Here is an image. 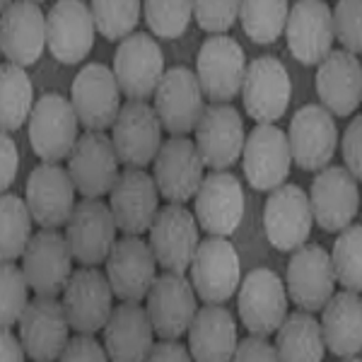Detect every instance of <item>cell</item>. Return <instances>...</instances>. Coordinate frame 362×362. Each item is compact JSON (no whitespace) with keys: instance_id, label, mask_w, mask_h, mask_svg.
<instances>
[{"instance_id":"6da1fadb","label":"cell","mask_w":362,"mask_h":362,"mask_svg":"<svg viewBox=\"0 0 362 362\" xmlns=\"http://www.w3.org/2000/svg\"><path fill=\"white\" fill-rule=\"evenodd\" d=\"M80 119L73 109V102L58 92H44L37 99L29 116V143L32 150L49 165L73 155L78 145Z\"/></svg>"},{"instance_id":"7a4b0ae2","label":"cell","mask_w":362,"mask_h":362,"mask_svg":"<svg viewBox=\"0 0 362 362\" xmlns=\"http://www.w3.org/2000/svg\"><path fill=\"white\" fill-rule=\"evenodd\" d=\"M237 309L242 324L254 336L278 334L283 321L288 319V295L285 285L271 268H254L239 285Z\"/></svg>"},{"instance_id":"3957f363","label":"cell","mask_w":362,"mask_h":362,"mask_svg":"<svg viewBox=\"0 0 362 362\" xmlns=\"http://www.w3.org/2000/svg\"><path fill=\"white\" fill-rule=\"evenodd\" d=\"M247 75V58L235 39L227 34L208 37L196 58V78L203 95L215 104H227L242 92Z\"/></svg>"},{"instance_id":"277c9868","label":"cell","mask_w":362,"mask_h":362,"mask_svg":"<svg viewBox=\"0 0 362 362\" xmlns=\"http://www.w3.org/2000/svg\"><path fill=\"white\" fill-rule=\"evenodd\" d=\"M114 75L128 102L155 95L165 78V56L150 34H131L114 54Z\"/></svg>"},{"instance_id":"5b68a950","label":"cell","mask_w":362,"mask_h":362,"mask_svg":"<svg viewBox=\"0 0 362 362\" xmlns=\"http://www.w3.org/2000/svg\"><path fill=\"white\" fill-rule=\"evenodd\" d=\"M70 102L87 131L102 133L104 128L114 126L121 114V87L114 70L104 63L85 66L73 80Z\"/></svg>"},{"instance_id":"8992f818","label":"cell","mask_w":362,"mask_h":362,"mask_svg":"<svg viewBox=\"0 0 362 362\" xmlns=\"http://www.w3.org/2000/svg\"><path fill=\"white\" fill-rule=\"evenodd\" d=\"M150 247H153L157 266L165 268V273L184 276L201 247L196 218L179 203H167L165 208H160L150 227Z\"/></svg>"},{"instance_id":"52a82bcc","label":"cell","mask_w":362,"mask_h":362,"mask_svg":"<svg viewBox=\"0 0 362 362\" xmlns=\"http://www.w3.org/2000/svg\"><path fill=\"white\" fill-rule=\"evenodd\" d=\"M155 112L172 138H186L196 131L203 112V87L196 73L184 66L169 68L155 92Z\"/></svg>"},{"instance_id":"ba28073f","label":"cell","mask_w":362,"mask_h":362,"mask_svg":"<svg viewBox=\"0 0 362 362\" xmlns=\"http://www.w3.org/2000/svg\"><path fill=\"white\" fill-rule=\"evenodd\" d=\"M314 213L309 196L297 184H283L271 191L264 206L266 239L278 251H297L305 247L312 232Z\"/></svg>"},{"instance_id":"9c48e42d","label":"cell","mask_w":362,"mask_h":362,"mask_svg":"<svg viewBox=\"0 0 362 362\" xmlns=\"http://www.w3.org/2000/svg\"><path fill=\"white\" fill-rule=\"evenodd\" d=\"M112 285L109 278L95 266H85L70 276L63 290V309L70 321V329L83 336H95L107 326L112 317Z\"/></svg>"},{"instance_id":"30bf717a","label":"cell","mask_w":362,"mask_h":362,"mask_svg":"<svg viewBox=\"0 0 362 362\" xmlns=\"http://www.w3.org/2000/svg\"><path fill=\"white\" fill-rule=\"evenodd\" d=\"M116 220L112 208L99 198H85L75 206L66 225L70 254L83 266H99L116 244Z\"/></svg>"},{"instance_id":"8fae6325","label":"cell","mask_w":362,"mask_h":362,"mask_svg":"<svg viewBox=\"0 0 362 362\" xmlns=\"http://www.w3.org/2000/svg\"><path fill=\"white\" fill-rule=\"evenodd\" d=\"M244 174L251 189L276 191L285 184L293 165L288 133L273 124H259L244 143Z\"/></svg>"},{"instance_id":"7c38bea8","label":"cell","mask_w":362,"mask_h":362,"mask_svg":"<svg viewBox=\"0 0 362 362\" xmlns=\"http://www.w3.org/2000/svg\"><path fill=\"white\" fill-rule=\"evenodd\" d=\"M288 143L295 165L305 172H321L336 155L338 128L334 116L321 104L297 109L288 128Z\"/></svg>"},{"instance_id":"4fadbf2b","label":"cell","mask_w":362,"mask_h":362,"mask_svg":"<svg viewBox=\"0 0 362 362\" xmlns=\"http://www.w3.org/2000/svg\"><path fill=\"white\" fill-rule=\"evenodd\" d=\"M112 143L119 162L128 169H143L162 148V124L155 107L145 102H126L112 126Z\"/></svg>"},{"instance_id":"5bb4252c","label":"cell","mask_w":362,"mask_h":362,"mask_svg":"<svg viewBox=\"0 0 362 362\" xmlns=\"http://www.w3.org/2000/svg\"><path fill=\"white\" fill-rule=\"evenodd\" d=\"M290 300L300 312H317L329 305L336 288V271L331 254L319 244H305L293 254L285 273Z\"/></svg>"},{"instance_id":"9a60e30c","label":"cell","mask_w":362,"mask_h":362,"mask_svg":"<svg viewBox=\"0 0 362 362\" xmlns=\"http://www.w3.org/2000/svg\"><path fill=\"white\" fill-rule=\"evenodd\" d=\"M242 268L235 247L225 237H210L201 242L194 264H191V285L206 305H223L237 293Z\"/></svg>"},{"instance_id":"2e32d148","label":"cell","mask_w":362,"mask_h":362,"mask_svg":"<svg viewBox=\"0 0 362 362\" xmlns=\"http://www.w3.org/2000/svg\"><path fill=\"white\" fill-rule=\"evenodd\" d=\"M109 208L124 237L150 232L160 213V191L155 179L143 169H124L109 194Z\"/></svg>"},{"instance_id":"e0dca14e","label":"cell","mask_w":362,"mask_h":362,"mask_svg":"<svg viewBox=\"0 0 362 362\" xmlns=\"http://www.w3.org/2000/svg\"><path fill=\"white\" fill-rule=\"evenodd\" d=\"M22 271L37 297H56L73 276V254L58 230H42L32 237L22 256Z\"/></svg>"},{"instance_id":"ac0fdd59","label":"cell","mask_w":362,"mask_h":362,"mask_svg":"<svg viewBox=\"0 0 362 362\" xmlns=\"http://www.w3.org/2000/svg\"><path fill=\"white\" fill-rule=\"evenodd\" d=\"M75 191L78 189L68 169L49 165V162L34 167L25 186L27 206L34 223H39L44 230H58L68 225L70 215L78 206Z\"/></svg>"},{"instance_id":"d6986e66","label":"cell","mask_w":362,"mask_h":362,"mask_svg":"<svg viewBox=\"0 0 362 362\" xmlns=\"http://www.w3.org/2000/svg\"><path fill=\"white\" fill-rule=\"evenodd\" d=\"M198 314L196 290L179 273H162L148 293V317L162 341H177Z\"/></svg>"},{"instance_id":"ffe728a7","label":"cell","mask_w":362,"mask_h":362,"mask_svg":"<svg viewBox=\"0 0 362 362\" xmlns=\"http://www.w3.org/2000/svg\"><path fill=\"white\" fill-rule=\"evenodd\" d=\"M288 70L276 56H259L247 66L242 85L244 109L259 124H273L285 114L290 104Z\"/></svg>"},{"instance_id":"44dd1931","label":"cell","mask_w":362,"mask_h":362,"mask_svg":"<svg viewBox=\"0 0 362 362\" xmlns=\"http://www.w3.org/2000/svg\"><path fill=\"white\" fill-rule=\"evenodd\" d=\"M288 49L305 66H319L336 39L334 10L321 0H300L290 8L285 25Z\"/></svg>"},{"instance_id":"7402d4cb","label":"cell","mask_w":362,"mask_h":362,"mask_svg":"<svg viewBox=\"0 0 362 362\" xmlns=\"http://www.w3.org/2000/svg\"><path fill=\"white\" fill-rule=\"evenodd\" d=\"M119 165L112 138L99 131H87L85 136H80L73 155L68 157V172L75 181V189L85 198L112 194L121 174Z\"/></svg>"},{"instance_id":"603a6c76","label":"cell","mask_w":362,"mask_h":362,"mask_svg":"<svg viewBox=\"0 0 362 362\" xmlns=\"http://www.w3.org/2000/svg\"><path fill=\"white\" fill-rule=\"evenodd\" d=\"M70 321L63 302L56 297H37L29 302L25 317L20 321V341L27 350V358L34 362H56L68 348Z\"/></svg>"},{"instance_id":"cb8c5ba5","label":"cell","mask_w":362,"mask_h":362,"mask_svg":"<svg viewBox=\"0 0 362 362\" xmlns=\"http://www.w3.org/2000/svg\"><path fill=\"white\" fill-rule=\"evenodd\" d=\"M314 220L324 232H343L360 208L358 179L346 167H326L317 174L309 191Z\"/></svg>"},{"instance_id":"d4e9b609","label":"cell","mask_w":362,"mask_h":362,"mask_svg":"<svg viewBox=\"0 0 362 362\" xmlns=\"http://www.w3.org/2000/svg\"><path fill=\"white\" fill-rule=\"evenodd\" d=\"M203 160L189 138H169L155 157V184L167 203H186L203 184Z\"/></svg>"},{"instance_id":"484cf974","label":"cell","mask_w":362,"mask_h":362,"mask_svg":"<svg viewBox=\"0 0 362 362\" xmlns=\"http://www.w3.org/2000/svg\"><path fill=\"white\" fill-rule=\"evenodd\" d=\"M107 278L121 302H140L157 280L153 247L140 237H124L114 244L107 259Z\"/></svg>"},{"instance_id":"4316f807","label":"cell","mask_w":362,"mask_h":362,"mask_svg":"<svg viewBox=\"0 0 362 362\" xmlns=\"http://www.w3.org/2000/svg\"><path fill=\"white\" fill-rule=\"evenodd\" d=\"M244 121L230 104H210L196 126V148L203 165L227 169L244 153Z\"/></svg>"},{"instance_id":"83f0119b","label":"cell","mask_w":362,"mask_h":362,"mask_svg":"<svg viewBox=\"0 0 362 362\" xmlns=\"http://www.w3.org/2000/svg\"><path fill=\"white\" fill-rule=\"evenodd\" d=\"M49 49L56 61L80 63L95 46L97 25L92 8L83 0H61L46 15Z\"/></svg>"},{"instance_id":"f1b7e54d","label":"cell","mask_w":362,"mask_h":362,"mask_svg":"<svg viewBox=\"0 0 362 362\" xmlns=\"http://www.w3.org/2000/svg\"><path fill=\"white\" fill-rule=\"evenodd\" d=\"M198 225L213 237H230L244 218V189L230 172H213L196 194Z\"/></svg>"},{"instance_id":"f546056e","label":"cell","mask_w":362,"mask_h":362,"mask_svg":"<svg viewBox=\"0 0 362 362\" xmlns=\"http://www.w3.org/2000/svg\"><path fill=\"white\" fill-rule=\"evenodd\" d=\"M46 44V15L37 3L20 0L5 8L0 20V49L13 66H34L42 58Z\"/></svg>"},{"instance_id":"4dcf8cb0","label":"cell","mask_w":362,"mask_h":362,"mask_svg":"<svg viewBox=\"0 0 362 362\" xmlns=\"http://www.w3.org/2000/svg\"><path fill=\"white\" fill-rule=\"evenodd\" d=\"M321 107L334 116H350L362 102V63L348 51H331L317 70Z\"/></svg>"},{"instance_id":"1f68e13d","label":"cell","mask_w":362,"mask_h":362,"mask_svg":"<svg viewBox=\"0 0 362 362\" xmlns=\"http://www.w3.org/2000/svg\"><path fill=\"white\" fill-rule=\"evenodd\" d=\"M153 321L138 302L114 307L104 326V348L112 362H145L155 348Z\"/></svg>"},{"instance_id":"d6a6232c","label":"cell","mask_w":362,"mask_h":362,"mask_svg":"<svg viewBox=\"0 0 362 362\" xmlns=\"http://www.w3.org/2000/svg\"><path fill=\"white\" fill-rule=\"evenodd\" d=\"M235 317L220 305L198 309L189 329V353L194 362H232L237 353Z\"/></svg>"},{"instance_id":"836d02e7","label":"cell","mask_w":362,"mask_h":362,"mask_svg":"<svg viewBox=\"0 0 362 362\" xmlns=\"http://www.w3.org/2000/svg\"><path fill=\"white\" fill-rule=\"evenodd\" d=\"M321 334L326 348L338 358H350L362 350V297L358 293H336L321 314Z\"/></svg>"},{"instance_id":"e575fe53","label":"cell","mask_w":362,"mask_h":362,"mask_svg":"<svg viewBox=\"0 0 362 362\" xmlns=\"http://www.w3.org/2000/svg\"><path fill=\"white\" fill-rule=\"evenodd\" d=\"M324 334L321 324L309 312L288 314L276 334L280 362H321L324 360Z\"/></svg>"},{"instance_id":"d590c367","label":"cell","mask_w":362,"mask_h":362,"mask_svg":"<svg viewBox=\"0 0 362 362\" xmlns=\"http://www.w3.org/2000/svg\"><path fill=\"white\" fill-rule=\"evenodd\" d=\"M0 124L3 133L17 131L25 126V121L32 116L34 109V90L32 80L25 73V68L5 63L0 68Z\"/></svg>"},{"instance_id":"8d00e7d4","label":"cell","mask_w":362,"mask_h":362,"mask_svg":"<svg viewBox=\"0 0 362 362\" xmlns=\"http://www.w3.org/2000/svg\"><path fill=\"white\" fill-rule=\"evenodd\" d=\"M32 213L27 201L20 196L5 194L0 201V256L3 264H13L15 259L25 256V251L32 242Z\"/></svg>"},{"instance_id":"74e56055","label":"cell","mask_w":362,"mask_h":362,"mask_svg":"<svg viewBox=\"0 0 362 362\" xmlns=\"http://www.w3.org/2000/svg\"><path fill=\"white\" fill-rule=\"evenodd\" d=\"M290 5L283 0H247L239 3V20L256 44H273L288 25Z\"/></svg>"},{"instance_id":"f35d334b","label":"cell","mask_w":362,"mask_h":362,"mask_svg":"<svg viewBox=\"0 0 362 362\" xmlns=\"http://www.w3.org/2000/svg\"><path fill=\"white\" fill-rule=\"evenodd\" d=\"M336 280L350 293H362V225H350L338 235L331 251Z\"/></svg>"},{"instance_id":"ab89813d","label":"cell","mask_w":362,"mask_h":362,"mask_svg":"<svg viewBox=\"0 0 362 362\" xmlns=\"http://www.w3.org/2000/svg\"><path fill=\"white\" fill-rule=\"evenodd\" d=\"M143 5L136 0H95L92 3V17H95L97 32L109 42H124L131 37L140 20Z\"/></svg>"},{"instance_id":"60d3db41","label":"cell","mask_w":362,"mask_h":362,"mask_svg":"<svg viewBox=\"0 0 362 362\" xmlns=\"http://www.w3.org/2000/svg\"><path fill=\"white\" fill-rule=\"evenodd\" d=\"M29 307V283L20 266L3 264L0 271V321L3 329L20 324Z\"/></svg>"},{"instance_id":"b9f144b4","label":"cell","mask_w":362,"mask_h":362,"mask_svg":"<svg viewBox=\"0 0 362 362\" xmlns=\"http://www.w3.org/2000/svg\"><path fill=\"white\" fill-rule=\"evenodd\" d=\"M143 13L153 34L162 39H179L194 17V3L148 0V3H143Z\"/></svg>"},{"instance_id":"7bdbcfd3","label":"cell","mask_w":362,"mask_h":362,"mask_svg":"<svg viewBox=\"0 0 362 362\" xmlns=\"http://www.w3.org/2000/svg\"><path fill=\"white\" fill-rule=\"evenodd\" d=\"M336 39L348 54H362V0H341L334 8Z\"/></svg>"},{"instance_id":"ee69618b","label":"cell","mask_w":362,"mask_h":362,"mask_svg":"<svg viewBox=\"0 0 362 362\" xmlns=\"http://www.w3.org/2000/svg\"><path fill=\"white\" fill-rule=\"evenodd\" d=\"M194 17H196L198 27L218 37V34L227 32V29L237 22L239 3H235V0H227V3L201 0V3H194Z\"/></svg>"},{"instance_id":"f6af8a7d","label":"cell","mask_w":362,"mask_h":362,"mask_svg":"<svg viewBox=\"0 0 362 362\" xmlns=\"http://www.w3.org/2000/svg\"><path fill=\"white\" fill-rule=\"evenodd\" d=\"M343 162L348 172L362 181V116H355L343 133Z\"/></svg>"},{"instance_id":"bcb514c9","label":"cell","mask_w":362,"mask_h":362,"mask_svg":"<svg viewBox=\"0 0 362 362\" xmlns=\"http://www.w3.org/2000/svg\"><path fill=\"white\" fill-rule=\"evenodd\" d=\"M58 362H109L107 348H102L95 341V336H75L63 350Z\"/></svg>"},{"instance_id":"7dc6e473","label":"cell","mask_w":362,"mask_h":362,"mask_svg":"<svg viewBox=\"0 0 362 362\" xmlns=\"http://www.w3.org/2000/svg\"><path fill=\"white\" fill-rule=\"evenodd\" d=\"M232 362H280L276 346L261 336H249L237 346V353Z\"/></svg>"},{"instance_id":"c3c4849f","label":"cell","mask_w":362,"mask_h":362,"mask_svg":"<svg viewBox=\"0 0 362 362\" xmlns=\"http://www.w3.org/2000/svg\"><path fill=\"white\" fill-rule=\"evenodd\" d=\"M17 167H20V153H17L15 140L3 133V153H0V189L8 191L10 184L17 177Z\"/></svg>"},{"instance_id":"681fc988","label":"cell","mask_w":362,"mask_h":362,"mask_svg":"<svg viewBox=\"0 0 362 362\" xmlns=\"http://www.w3.org/2000/svg\"><path fill=\"white\" fill-rule=\"evenodd\" d=\"M145 362H194L191 358L189 348H184L181 343L177 341H162V343H155L153 353Z\"/></svg>"},{"instance_id":"f907efd6","label":"cell","mask_w":362,"mask_h":362,"mask_svg":"<svg viewBox=\"0 0 362 362\" xmlns=\"http://www.w3.org/2000/svg\"><path fill=\"white\" fill-rule=\"evenodd\" d=\"M0 355H3V362H25V358H27V350L22 346V341L15 338V334L10 329H3Z\"/></svg>"},{"instance_id":"816d5d0a","label":"cell","mask_w":362,"mask_h":362,"mask_svg":"<svg viewBox=\"0 0 362 362\" xmlns=\"http://www.w3.org/2000/svg\"><path fill=\"white\" fill-rule=\"evenodd\" d=\"M343 362H362L360 358H350V360H343Z\"/></svg>"}]
</instances>
